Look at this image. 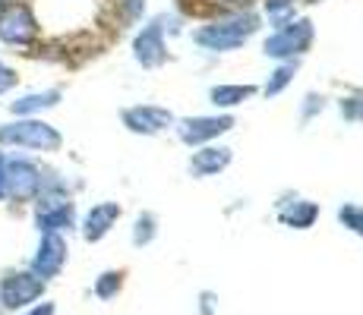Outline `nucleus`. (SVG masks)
I'll list each match as a JSON object with an SVG mask.
<instances>
[{
  "label": "nucleus",
  "instance_id": "9",
  "mask_svg": "<svg viewBox=\"0 0 363 315\" xmlns=\"http://www.w3.org/2000/svg\"><path fill=\"white\" fill-rule=\"evenodd\" d=\"M133 60L143 69H162L171 51H167V38H164V23L162 16L149 19L136 35H133Z\"/></svg>",
  "mask_w": 363,
  "mask_h": 315
},
{
  "label": "nucleus",
  "instance_id": "1",
  "mask_svg": "<svg viewBox=\"0 0 363 315\" xmlns=\"http://www.w3.org/2000/svg\"><path fill=\"white\" fill-rule=\"evenodd\" d=\"M259 29H262V19L253 10H225L221 16L193 29V45L208 54H234Z\"/></svg>",
  "mask_w": 363,
  "mask_h": 315
},
{
  "label": "nucleus",
  "instance_id": "7",
  "mask_svg": "<svg viewBox=\"0 0 363 315\" xmlns=\"http://www.w3.org/2000/svg\"><path fill=\"white\" fill-rule=\"evenodd\" d=\"M237 126L234 114H196V117H177L174 123V132L177 139L186 145V149H199V145H208V142H218L221 136H228Z\"/></svg>",
  "mask_w": 363,
  "mask_h": 315
},
{
  "label": "nucleus",
  "instance_id": "17",
  "mask_svg": "<svg viewBox=\"0 0 363 315\" xmlns=\"http://www.w3.org/2000/svg\"><path fill=\"white\" fill-rule=\"evenodd\" d=\"M123 284H127V271L123 268H108V271H101V275L95 277L92 293H95V299H101V303H111V299L121 297Z\"/></svg>",
  "mask_w": 363,
  "mask_h": 315
},
{
  "label": "nucleus",
  "instance_id": "28",
  "mask_svg": "<svg viewBox=\"0 0 363 315\" xmlns=\"http://www.w3.org/2000/svg\"><path fill=\"white\" fill-rule=\"evenodd\" d=\"M4 164H6V151H0V202L6 199V193H4Z\"/></svg>",
  "mask_w": 363,
  "mask_h": 315
},
{
  "label": "nucleus",
  "instance_id": "24",
  "mask_svg": "<svg viewBox=\"0 0 363 315\" xmlns=\"http://www.w3.org/2000/svg\"><path fill=\"white\" fill-rule=\"evenodd\" d=\"M16 86H19V73H16V69H13L6 60H0V95L13 92Z\"/></svg>",
  "mask_w": 363,
  "mask_h": 315
},
{
  "label": "nucleus",
  "instance_id": "18",
  "mask_svg": "<svg viewBox=\"0 0 363 315\" xmlns=\"http://www.w3.org/2000/svg\"><path fill=\"white\" fill-rule=\"evenodd\" d=\"M158 240V214L155 212H139L130 230V243L136 249H145Z\"/></svg>",
  "mask_w": 363,
  "mask_h": 315
},
{
  "label": "nucleus",
  "instance_id": "10",
  "mask_svg": "<svg viewBox=\"0 0 363 315\" xmlns=\"http://www.w3.org/2000/svg\"><path fill=\"white\" fill-rule=\"evenodd\" d=\"M67 258H69V246H67L64 234H41L38 246H35L29 258V268L41 281H54L67 268Z\"/></svg>",
  "mask_w": 363,
  "mask_h": 315
},
{
  "label": "nucleus",
  "instance_id": "13",
  "mask_svg": "<svg viewBox=\"0 0 363 315\" xmlns=\"http://www.w3.org/2000/svg\"><path fill=\"white\" fill-rule=\"evenodd\" d=\"M121 214H123L121 202H95V205L89 208V212L82 214V221H79L82 240H86V243H101L104 236L117 227Z\"/></svg>",
  "mask_w": 363,
  "mask_h": 315
},
{
  "label": "nucleus",
  "instance_id": "26",
  "mask_svg": "<svg viewBox=\"0 0 363 315\" xmlns=\"http://www.w3.org/2000/svg\"><path fill=\"white\" fill-rule=\"evenodd\" d=\"M23 315H57V306H54L51 299H38L35 306H29V309H23Z\"/></svg>",
  "mask_w": 363,
  "mask_h": 315
},
{
  "label": "nucleus",
  "instance_id": "16",
  "mask_svg": "<svg viewBox=\"0 0 363 315\" xmlns=\"http://www.w3.org/2000/svg\"><path fill=\"white\" fill-rule=\"evenodd\" d=\"M297 73H300V60H281L275 69H272V76L265 79V86L259 88V92L265 98H278L284 88L291 86V82L297 79Z\"/></svg>",
  "mask_w": 363,
  "mask_h": 315
},
{
  "label": "nucleus",
  "instance_id": "3",
  "mask_svg": "<svg viewBox=\"0 0 363 315\" xmlns=\"http://www.w3.org/2000/svg\"><path fill=\"white\" fill-rule=\"evenodd\" d=\"M313 41H316V25L306 16H294L284 25L272 29V35L262 41V54L269 60L281 63V60H303L313 51Z\"/></svg>",
  "mask_w": 363,
  "mask_h": 315
},
{
  "label": "nucleus",
  "instance_id": "11",
  "mask_svg": "<svg viewBox=\"0 0 363 315\" xmlns=\"http://www.w3.org/2000/svg\"><path fill=\"white\" fill-rule=\"evenodd\" d=\"M234 161V149L231 145H218V142H208V145H199V149L190 151L186 158V171L190 177L196 180H206V177H218L231 167Z\"/></svg>",
  "mask_w": 363,
  "mask_h": 315
},
{
  "label": "nucleus",
  "instance_id": "20",
  "mask_svg": "<svg viewBox=\"0 0 363 315\" xmlns=\"http://www.w3.org/2000/svg\"><path fill=\"white\" fill-rule=\"evenodd\" d=\"M338 114L345 123H363V88H354L338 98Z\"/></svg>",
  "mask_w": 363,
  "mask_h": 315
},
{
  "label": "nucleus",
  "instance_id": "5",
  "mask_svg": "<svg viewBox=\"0 0 363 315\" xmlns=\"http://www.w3.org/2000/svg\"><path fill=\"white\" fill-rule=\"evenodd\" d=\"M41 35L38 16H35L32 4L26 0H13V4L0 6V45L6 47H32Z\"/></svg>",
  "mask_w": 363,
  "mask_h": 315
},
{
  "label": "nucleus",
  "instance_id": "2",
  "mask_svg": "<svg viewBox=\"0 0 363 315\" xmlns=\"http://www.w3.org/2000/svg\"><path fill=\"white\" fill-rule=\"evenodd\" d=\"M0 145L4 149H26L41 151V155H54L64 149V136L57 126H51L41 117H16L10 123H0Z\"/></svg>",
  "mask_w": 363,
  "mask_h": 315
},
{
  "label": "nucleus",
  "instance_id": "29",
  "mask_svg": "<svg viewBox=\"0 0 363 315\" xmlns=\"http://www.w3.org/2000/svg\"><path fill=\"white\" fill-rule=\"evenodd\" d=\"M6 4H13V0H0V6H6Z\"/></svg>",
  "mask_w": 363,
  "mask_h": 315
},
{
  "label": "nucleus",
  "instance_id": "23",
  "mask_svg": "<svg viewBox=\"0 0 363 315\" xmlns=\"http://www.w3.org/2000/svg\"><path fill=\"white\" fill-rule=\"evenodd\" d=\"M196 309H199V315H218V293L215 290H199Z\"/></svg>",
  "mask_w": 363,
  "mask_h": 315
},
{
  "label": "nucleus",
  "instance_id": "14",
  "mask_svg": "<svg viewBox=\"0 0 363 315\" xmlns=\"http://www.w3.org/2000/svg\"><path fill=\"white\" fill-rule=\"evenodd\" d=\"M256 95H259V86H253V82H218V86L208 88V104H212L215 110L231 114L234 108L253 101Z\"/></svg>",
  "mask_w": 363,
  "mask_h": 315
},
{
  "label": "nucleus",
  "instance_id": "22",
  "mask_svg": "<svg viewBox=\"0 0 363 315\" xmlns=\"http://www.w3.org/2000/svg\"><path fill=\"white\" fill-rule=\"evenodd\" d=\"M325 108H329V98L319 92H306L303 101H300V123L316 120L319 114H325Z\"/></svg>",
  "mask_w": 363,
  "mask_h": 315
},
{
  "label": "nucleus",
  "instance_id": "19",
  "mask_svg": "<svg viewBox=\"0 0 363 315\" xmlns=\"http://www.w3.org/2000/svg\"><path fill=\"white\" fill-rule=\"evenodd\" d=\"M335 218H338V224L345 230H351L354 236L363 240V205H357V202H341L338 212H335Z\"/></svg>",
  "mask_w": 363,
  "mask_h": 315
},
{
  "label": "nucleus",
  "instance_id": "8",
  "mask_svg": "<svg viewBox=\"0 0 363 315\" xmlns=\"http://www.w3.org/2000/svg\"><path fill=\"white\" fill-rule=\"evenodd\" d=\"M121 123L123 130L133 132V136H162V132L174 130L177 123V114L164 104H133V108L121 110Z\"/></svg>",
  "mask_w": 363,
  "mask_h": 315
},
{
  "label": "nucleus",
  "instance_id": "21",
  "mask_svg": "<svg viewBox=\"0 0 363 315\" xmlns=\"http://www.w3.org/2000/svg\"><path fill=\"white\" fill-rule=\"evenodd\" d=\"M300 0H262V10L265 16L272 19V29H278V25H284L288 19H294V6Z\"/></svg>",
  "mask_w": 363,
  "mask_h": 315
},
{
  "label": "nucleus",
  "instance_id": "12",
  "mask_svg": "<svg viewBox=\"0 0 363 315\" xmlns=\"http://www.w3.org/2000/svg\"><path fill=\"white\" fill-rule=\"evenodd\" d=\"M275 214L288 230H310L313 224L319 221L323 208L313 199H300L297 193H284L281 199L275 202Z\"/></svg>",
  "mask_w": 363,
  "mask_h": 315
},
{
  "label": "nucleus",
  "instance_id": "6",
  "mask_svg": "<svg viewBox=\"0 0 363 315\" xmlns=\"http://www.w3.org/2000/svg\"><path fill=\"white\" fill-rule=\"evenodd\" d=\"M48 290V281H41L32 268H13L4 271L0 277V309L10 312H23L35 306Z\"/></svg>",
  "mask_w": 363,
  "mask_h": 315
},
{
  "label": "nucleus",
  "instance_id": "15",
  "mask_svg": "<svg viewBox=\"0 0 363 315\" xmlns=\"http://www.w3.org/2000/svg\"><path fill=\"white\" fill-rule=\"evenodd\" d=\"M64 92L60 88H41V92H29V95H19L16 101H10V114L13 117H41L45 110L57 108Z\"/></svg>",
  "mask_w": 363,
  "mask_h": 315
},
{
  "label": "nucleus",
  "instance_id": "27",
  "mask_svg": "<svg viewBox=\"0 0 363 315\" xmlns=\"http://www.w3.org/2000/svg\"><path fill=\"white\" fill-rule=\"evenodd\" d=\"M225 10H253V0H218Z\"/></svg>",
  "mask_w": 363,
  "mask_h": 315
},
{
  "label": "nucleus",
  "instance_id": "25",
  "mask_svg": "<svg viewBox=\"0 0 363 315\" xmlns=\"http://www.w3.org/2000/svg\"><path fill=\"white\" fill-rule=\"evenodd\" d=\"M117 4H121V13H123V19H127V23H139V19H143L145 0H117Z\"/></svg>",
  "mask_w": 363,
  "mask_h": 315
},
{
  "label": "nucleus",
  "instance_id": "4",
  "mask_svg": "<svg viewBox=\"0 0 363 315\" xmlns=\"http://www.w3.org/2000/svg\"><path fill=\"white\" fill-rule=\"evenodd\" d=\"M41 183H45V167L32 158H10L6 155L4 164V193L10 202L16 205H26V202H35L41 193Z\"/></svg>",
  "mask_w": 363,
  "mask_h": 315
}]
</instances>
